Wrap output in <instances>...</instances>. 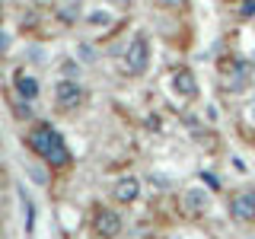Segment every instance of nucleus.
I'll return each mask as SVG.
<instances>
[{"mask_svg":"<svg viewBox=\"0 0 255 239\" xmlns=\"http://www.w3.org/2000/svg\"><path fill=\"white\" fill-rule=\"evenodd\" d=\"M29 147L35 150L38 156H45L51 166H67L70 163V150L64 147V137L51 124H38L35 131L29 134Z\"/></svg>","mask_w":255,"mask_h":239,"instance_id":"f257e3e1","label":"nucleus"},{"mask_svg":"<svg viewBox=\"0 0 255 239\" xmlns=\"http://www.w3.org/2000/svg\"><path fill=\"white\" fill-rule=\"evenodd\" d=\"M147 58H150V51H147V38L137 35L131 45H128V54H125V70L131 77H137L147 70Z\"/></svg>","mask_w":255,"mask_h":239,"instance_id":"f03ea898","label":"nucleus"},{"mask_svg":"<svg viewBox=\"0 0 255 239\" xmlns=\"http://www.w3.org/2000/svg\"><path fill=\"white\" fill-rule=\"evenodd\" d=\"M54 102H58L61 112H74L80 102H83V90H80V83H74V80H61L58 90H54Z\"/></svg>","mask_w":255,"mask_h":239,"instance_id":"7ed1b4c3","label":"nucleus"},{"mask_svg":"<svg viewBox=\"0 0 255 239\" xmlns=\"http://www.w3.org/2000/svg\"><path fill=\"white\" fill-rule=\"evenodd\" d=\"M230 214H233L236 220H255V191H243V195H236L233 201H230Z\"/></svg>","mask_w":255,"mask_h":239,"instance_id":"20e7f679","label":"nucleus"},{"mask_svg":"<svg viewBox=\"0 0 255 239\" xmlns=\"http://www.w3.org/2000/svg\"><path fill=\"white\" fill-rule=\"evenodd\" d=\"M96 233L99 236H118L122 233V220L115 211H99L96 214Z\"/></svg>","mask_w":255,"mask_h":239,"instance_id":"39448f33","label":"nucleus"},{"mask_svg":"<svg viewBox=\"0 0 255 239\" xmlns=\"http://www.w3.org/2000/svg\"><path fill=\"white\" fill-rule=\"evenodd\" d=\"M172 86H175V93L185 96V99H195V96H198V86H195V77H191V70H175Z\"/></svg>","mask_w":255,"mask_h":239,"instance_id":"423d86ee","label":"nucleus"},{"mask_svg":"<svg viewBox=\"0 0 255 239\" xmlns=\"http://www.w3.org/2000/svg\"><path fill=\"white\" fill-rule=\"evenodd\" d=\"M137 195H140V182L131 179V175H128V179H122V182L115 185V198H118L122 204H131Z\"/></svg>","mask_w":255,"mask_h":239,"instance_id":"0eeeda50","label":"nucleus"},{"mask_svg":"<svg viewBox=\"0 0 255 239\" xmlns=\"http://www.w3.org/2000/svg\"><path fill=\"white\" fill-rule=\"evenodd\" d=\"M16 90H19V96H22V99H35V96H38V83H35V80H32V77H19V80H16Z\"/></svg>","mask_w":255,"mask_h":239,"instance_id":"6e6552de","label":"nucleus"},{"mask_svg":"<svg viewBox=\"0 0 255 239\" xmlns=\"http://www.w3.org/2000/svg\"><path fill=\"white\" fill-rule=\"evenodd\" d=\"M185 204L191 207V214H201V207H204V195H198V191H188V195H185Z\"/></svg>","mask_w":255,"mask_h":239,"instance_id":"1a4fd4ad","label":"nucleus"},{"mask_svg":"<svg viewBox=\"0 0 255 239\" xmlns=\"http://www.w3.org/2000/svg\"><path fill=\"white\" fill-rule=\"evenodd\" d=\"M159 3H163L166 10H182V6H185L188 0H159Z\"/></svg>","mask_w":255,"mask_h":239,"instance_id":"9d476101","label":"nucleus"},{"mask_svg":"<svg viewBox=\"0 0 255 239\" xmlns=\"http://www.w3.org/2000/svg\"><path fill=\"white\" fill-rule=\"evenodd\" d=\"M239 13H243V16H252V13H255V0H243V6H239Z\"/></svg>","mask_w":255,"mask_h":239,"instance_id":"9b49d317","label":"nucleus"},{"mask_svg":"<svg viewBox=\"0 0 255 239\" xmlns=\"http://www.w3.org/2000/svg\"><path fill=\"white\" fill-rule=\"evenodd\" d=\"M201 179H204V182H207V185H211L214 191H217V188H220V179H217V175H211V172H204V175H201Z\"/></svg>","mask_w":255,"mask_h":239,"instance_id":"f8f14e48","label":"nucleus"},{"mask_svg":"<svg viewBox=\"0 0 255 239\" xmlns=\"http://www.w3.org/2000/svg\"><path fill=\"white\" fill-rule=\"evenodd\" d=\"M6 45V35H3V32H0V48H3Z\"/></svg>","mask_w":255,"mask_h":239,"instance_id":"ddd939ff","label":"nucleus"},{"mask_svg":"<svg viewBox=\"0 0 255 239\" xmlns=\"http://www.w3.org/2000/svg\"><path fill=\"white\" fill-rule=\"evenodd\" d=\"M0 16H3V3H0Z\"/></svg>","mask_w":255,"mask_h":239,"instance_id":"4468645a","label":"nucleus"}]
</instances>
